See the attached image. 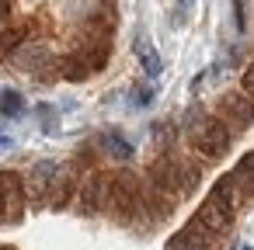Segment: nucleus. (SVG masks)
<instances>
[{"instance_id": "nucleus-21", "label": "nucleus", "mask_w": 254, "mask_h": 250, "mask_svg": "<svg viewBox=\"0 0 254 250\" xmlns=\"http://www.w3.org/2000/svg\"><path fill=\"white\" fill-rule=\"evenodd\" d=\"M233 14H237V32H244L247 28V21H244V0H233Z\"/></svg>"}, {"instance_id": "nucleus-5", "label": "nucleus", "mask_w": 254, "mask_h": 250, "mask_svg": "<svg viewBox=\"0 0 254 250\" xmlns=\"http://www.w3.org/2000/svg\"><path fill=\"white\" fill-rule=\"evenodd\" d=\"M0 198H4V222H18L28 205V181L18 170H0Z\"/></svg>"}, {"instance_id": "nucleus-10", "label": "nucleus", "mask_w": 254, "mask_h": 250, "mask_svg": "<svg viewBox=\"0 0 254 250\" xmlns=\"http://www.w3.org/2000/svg\"><path fill=\"white\" fill-rule=\"evenodd\" d=\"M25 42H32V25H25V21H7V25H0V63L11 59Z\"/></svg>"}, {"instance_id": "nucleus-4", "label": "nucleus", "mask_w": 254, "mask_h": 250, "mask_svg": "<svg viewBox=\"0 0 254 250\" xmlns=\"http://www.w3.org/2000/svg\"><path fill=\"white\" fill-rule=\"evenodd\" d=\"M108 181H112V174H105V170H91V174H84V177L77 181L73 205H77L80 215H98V212H105V201H108Z\"/></svg>"}, {"instance_id": "nucleus-20", "label": "nucleus", "mask_w": 254, "mask_h": 250, "mask_svg": "<svg viewBox=\"0 0 254 250\" xmlns=\"http://www.w3.org/2000/svg\"><path fill=\"white\" fill-rule=\"evenodd\" d=\"M11 14H14V0H0V25H7V21H14Z\"/></svg>"}, {"instance_id": "nucleus-3", "label": "nucleus", "mask_w": 254, "mask_h": 250, "mask_svg": "<svg viewBox=\"0 0 254 250\" xmlns=\"http://www.w3.org/2000/svg\"><path fill=\"white\" fill-rule=\"evenodd\" d=\"M237 132H240V129L230 125V122L216 111V115H205L195 129H188V146H191V153L202 156V160H219V156L233 146Z\"/></svg>"}, {"instance_id": "nucleus-7", "label": "nucleus", "mask_w": 254, "mask_h": 250, "mask_svg": "<svg viewBox=\"0 0 254 250\" xmlns=\"http://www.w3.org/2000/svg\"><path fill=\"white\" fill-rule=\"evenodd\" d=\"M219 115H223L230 125L244 129V125L254 122V101H251L244 91H223V94H219Z\"/></svg>"}, {"instance_id": "nucleus-19", "label": "nucleus", "mask_w": 254, "mask_h": 250, "mask_svg": "<svg viewBox=\"0 0 254 250\" xmlns=\"http://www.w3.org/2000/svg\"><path fill=\"white\" fill-rule=\"evenodd\" d=\"M240 91L254 101V63H251V66H244V73H240Z\"/></svg>"}, {"instance_id": "nucleus-17", "label": "nucleus", "mask_w": 254, "mask_h": 250, "mask_svg": "<svg viewBox=\"0 0 254 250\" xmlns=\"http://www.w3.org/2000/svg\"><path fill=\"white\" fill-rule=\"evenodd\" d=\"M21 111H25V101H21V94H18V91H4V94H0V115L18 118Z\"/></svg>"}, {"instance_id": "nucleus-1", "label": "nucleus", "mask_w": 254, "mask_h": 250, "mask_svg": "<svg viewBox=\"0 0 254 250\" xmlns=\"http://www.w3.org/2000/svg\"><path fill=\"white\" fill-rule=\"evenodd\" d=\"M105 212L115 215L122 226H139V222L150 226L146 215H143V181H139L132 170H119V174H112Z\"/></svg>"}, {"instance_id": "nucleus-11", "label": "nucleus", "mask_w": 254, "mask_h": 250, "mask_svg": "<svg viewBox=\"0 0 254 250\" xmlns=\"http://www.w3.org/2000/svg\"><path fill=\"white\" fill-rule=\"evenodd\" d=\"M56 77L70 80V84H80V80H87V77H91V70H87L84 56L73 49V52H63V56L56 59Z\"/></svg>"}, {"instance_id": "nucleus-12", "label": "nucleus", "mask_w": 254, "mask_h": 250, "mask_svg": "<svg viewBox=\"0 0 254 250\" xmlns=\"http://www.w3.org/2000/svg\"><path fill=\"white\" fill-rule=\"evenodd\" d=\"M226 177H230V184H233L244 198H251V195H254V150H251L247 156H240V163H237Z\"/></svg>"}, {"instance_id": "nucleus-15", "label": "nucleus", "mask_w": 254, "mask_h": 250, "mask_svg": "<svg viewBox=\"0 0 254 250\" xmlns=\"http://www.w3.org/2000/svg\"><path fill=\"white\" fill-rule=\"evenodd\" d=\"M198 181H202V170H198L191 160H178V188H181V198L191 195V191L198 188Z\"/></svg>"}, {"instance_id": "nucleus-13", "label": "nucleus", "mask_w": 254, "mask_h": 250, "mask_svg": "<svg viewBox=\"0 0 254 250\" xmlns=\"http://www.w3.org/2000/svg\"><path fill=\"white\" fill-rule=\"evenodd\" d=\"M14 56H18V63L25 66V73H28V70H46V63H49V49H46L42 42H25Z\"/></svg>"}, {"instance_id": "nucleus-6", "label": "nucleus", "mask_w": 254, "mask_h": 250, "mask_svg": "<svg viewBox=\"0 0 254 250\" xmlns=\"http://www.w3.org/2000/svg\"><path fill=\"white\" fill-rule=\"evenodd\" d=\"M143 181H146L150 188H157V191L171 195V198H181V188H178V156L160 153V156H157V160L146 167Z\"/></svg>"}, {"instance_id": "nucleus-18", "label": "nucleus", "mask_w": 254, "mask_h": 250, "mask_svg": "<svg viewBox=\"0 0 254 250\" xmlns=\"http://www.w3.org/2000/svg\"><path fill=\"white\" fill-rule=\"evenodd\" d=\"M132 104L136 108H150L153 104V91L150 87H132Z\"/></svg>"}, {"instance_id": "nucleus-8", "label": "nucleus", "mask_w": 254, "mask_h": 250, "mask_svg": "<svg viewBox=\"0 0 254 250\" xmlns=\"http://www.w3.org/2000/svg\"><path fill=\"white\" fill-rule=\"evenodd\" d=\"M77 181H80V177L60 174V177L39 195L42 208H49V212H63V208H70V205H73V195H77Z\"/></svg>"}, {"instance_id": "nucleus-9", "label": "nucleus", "mask_w": 254, "mask_h": 250, "mask_svg": "<svg viewBox=\"0 0 254 250\" xmlns=\"http://www.w3.org/2000/svg\"><path fill=\"white\" fill-rule=\"evenodd\" d=\"M216 243V233H209L198 219H191L174 240H171V250H209Z\"/></svg>"}, {"instance_id": "nucleus-16", "label": "nucleus", "mask_w": 254, "mask_h": 250, "mask_svg": "<svg viewBox=\"0 0 254 250\" xmlns=\"http://www.w3.org/2000/svg\"><path fill=\"white\" fill-rule=\"evenodd\" d=\"M101 146H105L115 160H129V156H132V146H129L119 132H105V136H101Z\"/></svg>"}, {"instance_id": "nucleus-22", "label": "nucleus", "mask_w": 254, "mask_h": 250, "mask_svg": "<svg viewBox=\"0 0 254 250\" xmlns=\"http://www.w3.org/2000/svg\"><path fill=\"white\" fill-rule=\"evenodd\" d=\"M0 219H4V198H0Z\"/></svg>"}, {"instance_id": "nucleus-14", "label": "nucleus", "mask_w": 254, "mask_h": 250, "mask_svg": "<svg viewBox=\"0 0 254 250\" xmlns=\"http://www.w3.org/2000/svg\"><path fill=\"white\" fill-rule=\"evenodd\" d=\"M136 56H139V66H143V73L153 80V77H160V70H164V63H160V56H157V49L146 42V39H139L136 42Z\"/></svg>"}, {"instance_id": "nucleus-2", "label": "nucleus", "mask_w": 254, "mask_h": 250, "mask_svg": "<svg viewBox=\"0 0 254 250\" xmlns=\"http://www.w3.org/2000/svg\"><path fill=\"white\" fill-rule=\"evenodd\" d=\"M240 201H244V195L230 184V177H223V181L209 191V198L195 208V219H198L209 233H216V236H219V233H226V229L233 226Z\"/></svg>"}]
</instances>
